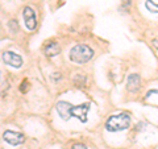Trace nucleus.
I'll return each instance as SVG.
<instances>
[{
  "mask_svg": "<svg viewBox=\"0 0 158 149\" xmlns=\"http://www.w3.org/2000/svg\"><path fill=\"white\" fill-rule=\"evenodd\" d=\"M24 21H25V27L29 31H33L37 27V19H36V12L33 11L31 7H25L24 8Z\"/></svg>",
  "mask_w": 158,
  "mask_h": 149,
  "instance_id": "obj_5",
  "label": "nucleus"
},
{
  "mask_svg": "<svg viewBox=\"0 0 158 149\" xmlns=\"http://www.w3.org/2000/svg\"><path fill=\"white\" fill-rule=\"evenodd\" d=\"M28 90H29V82H28V81H24V82L21 83V91L25 92V91H28Z\"/></svg>",
  "mask_w": 158,
  "mask_h": 149,
  "instance_id": "obj_11",
  "label": "nucleus"
},
{
  "mask_svg": "<svg viewBox=\"0 0 158 149\" xmlns=\"http://www.w3.org/2000/svg\"><path fill=\"white\" fill-rule=\"evenodd\" d=\"M88 111H90V103H83V104H79V106H73L71 115L74 117H77L78 120H81L82 123H86Z\"/></svg>",
  "mask_w": 158,
  "mask_h": 149,
  "instance_id": "obj_3",
  "label": "nucleus"
},
{
  "mask_svg": "<svg viewBox=\"0 0 158 149\" xmlns=\"http://www.w3.org/2000/svg\"><path fill=\"white\" fill-rule=\"evenodd\" d=\"M94 56V50L85 45V44H78L70 50V59L75 63H86Z\"/></svg>",
  "mask_w": 158,
  "mask_h": 149,
  "instance_id": "obj_2",
  "label": "nucleus"
},
{
  "mask_svg": "<svg viewBox=\"0 0 158 149\" xmlns=\"http://www.w3.org/2000/svg\"><path fill=\"white\" fill-rule=\"evenodd\" d=\"M131 126V117L128 113H118L112 115L106 123V128L110 132H120L124 131Z\"/></svg>",
  "mask_w": 158,
  "mask_h": 149,
  "instance_id": "obj_1",
  "label": "nucleus"
},
{
  "mask_svg": "<svg viewBox=\"0 0 158 149\" xmlns=\"http://www.w3.org/2000/svg\"><path fill=\"white\" fill-rule=\"evenodd\" d=\"M45 53L48 57H56L61 53V46L58 42H50L45 49Z\"/></svg>",
  "mask_w": 158,
  "mask_h": 149,
  "instance_id": "obj_9",
  "label": "nucleus"
},
{
  "mask_svg": "<svg viewBox=\"0 0 158 149\" xmlns=\"http://www.w3.org/2000/svg\"><path fill=\"white\" fill-rule=\"evenodd\" d=\"M141 87V78L138 74H131L127 81V88L129 92H137Z\"/></svg>",
  "mask_w": 158,
  "mask_h": 149,
  "instance_id": "obj_8",
  "label": "nucleus"
},
{
  "mask_svg": "<svg viewBox=\"0 0 158 149\" xmlns=\"http://www.w3.org/2000/svg\"><path fill=\"white\" fill-rule=\"evenodd\" d=\"M56 108H57L58 115L61 116L63 120H69V119L73 116V115H71L73 104H70L69 102H63V100L58 102V103H57V106H56Z\"/></svg>",
  "mask_w": 158,
  "mask_h": 149,
  "instance_id": "obj_7",
  "label": "nucleus"
},
{
  "mask_svg": "<svg viewBox=\"0 0 158 149\" xmlns=\"http://www.w3.org/2000/svg\"><path fill=\"white\" fill-rule=\"evenodd\" d=\"M3 138L8 144H11V145H20V144L25 141V137H24L23 133L13 132V131H6L3 133Z\"/></svg>",
  "mask_w": 158,
  "mask_h": 149,
  "instance_id": "obj_6",
  "label": "nucleus"
},
{
  "mask_svg": "<svg viewBox=\"0 0 158 149\" xmlns=\"http://www.w3.org/2000/svg\"><path fill=\"white\" fill-rule=\"evenodd\" d=\"M2 58H3V62L6 63V65H9L12 67L17 69V67H21V65H23V58L13 52H4Z\"/></svg>",
  "mask_w": 158,
  "mask_h": 149,
  "instance_id": "obj_4",
  "label": "nucleus"
},
{
  "mask_svg": "<svg viewBox=\"0 0 158 149\" xmlns=\"http://www.w3.org/2000/svg\"><path fill=\"white\" fill-rule=\"evenodd\" d=\"M71 149H87V147L85 145V144H81V143H78V144H74Z\"/></svg>",
  "mask_w": 158,
  "mask_h": 149,
  "instance_id": "obj_12",
  "label": "nucleus"
},
{
  "mask_svg": "<svg viewBox=\"0 0 158 149\" xmlns=\"http://www.w3.org/2000/svg\"><path fill=\"white\" fill-rule=\"evenodd\" d=\"M145 7H146L148 11H150L153 13H158V3H154L153 0H146Z\"/></svg>",
  "mask_w": 158,
  "mask_h": 149,
  "instance_id": "obj_10",
  "label": "nucleus"
},
{
  "mask_svg": "<svg viewBox=\"0 0 158 149\" xmlns=\"http://www.w3.org/2000/svg\"><path fill=\"white\" fill-rule=\"evenodd\" d=\"M153 45H154L156 49H158V40H153Z\"/></svg>",
  "mask_w": 158,
  "mask_h": 149,
  "instance_id": "obj_13",
  "label": "nucleus"
}]
</instances>
